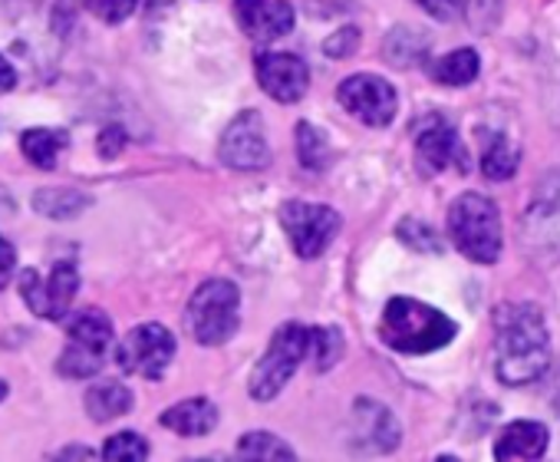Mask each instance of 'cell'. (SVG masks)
<instances>
[{"label": "cell", "instance_id": "cell-31", "mask_svg": "<svg viewBox=\"0 0 560 462\" xmlns=\"http://www.w3.org/2000/svg\"><path fill=\"white\" fill-rule=\"evenodd\" d=\"M83 8L100 18L103 24H122L126 18L136 14L139 8V0H83Z\"/></svg>", "mask_w": 560, "mask_h": 462}, {"label": "cell", "instance_id": "cell-8", "mask_svg": "<svg viewBox=\"0 0 560 462\" xmlns=\"http://www.w3.org/2000/svg\"><path fill=\"white\" fill-rule=\"evenodd\" d=\"M280 224H284L294 252L304 262H311V258H320L330 249V242L337 239L340 215L327 205H311V201L294 198V201L280 205Z\"/></svg>", "mask_w": 560, "mask_h": 462}, {"label": "cell", "instance_id": "cell-17", "mask_svg": "<svg viewBox=\"0 0 560 462\" xmlns=\"http://www.w3.org/2000/svg\"><path fill=\"white\" fill-rule=\"evenodd\" d=\"M353 419H357V436L363 446L380 449V452H393L402 439V429L393 416L389 406L376 403V400H357L353 406Z\"/></svg>", "mask_w": 560, "mask_h": 462}, {"label": "cell", "instance_id": "cell-2", "mask_svg": "<svg viewBox=\"0 0 560 462\" xmlns=\"http://www.w3.org/2000/svg\"><path fill=\"white\" fill-rule=\"evenodd\" d=\"M458 334V324L439 308L416 298H393L380 317V337L396 354L422 357L448 347Z\"/></svg>", "mask_w": 560, "mask_h": 462}, {"label": "cell", "instance_id": "cell-23", "mask_svg": "<svg viewBox=\"0 0 560 462\" xmlns=\"http://www.w3.org/2000/svg\"><path fill=\"white\" fill-rule=\"evenodd\" d=\"M481 73V60L471 47H462V50H452L445 54L442 60L432 63V80L442 83V86H468L475 83Z\"/></svg>", "mask_w": 560, "mask_h": 462}, {"label": "cell", "instance_id": "cell-27", "mask_svg": "<svg viewBox=\"0 0 560 462\" xmlns=\"http://www.w3.org/2000/svg\"><path fill=\"white\" fill-rule=\"evenodd\" d=\"M298 155H301V165L311 172H320L330 165V142L311 119L298 126Z\"/></svg>", "mask_w": 560, "mask_h": 462}, {"label": "cell", "instance_id": "cell-29", "mask_svg": "<svg viewBox=\"0 0 560 462\" xmlns=\"http://www.w3.org/2000/svg\"><path fill=\"white\" fill-rule=\"evenodd\" d=\"M396 235L406 249L419 252V255H442V239L435 235V228L419 221V218H402Z\"/></svg>", "mask_w": 560, "mask_h": 462}, {"label": "cell", "instance_id": "cell-37", "mask_svg": "<svg viewBox=\"0 0 560 462\" xmlns=\"http://www.w3.org/2000/svg\"><path fill=\"white\" fill-rule=\"evenodd\" d=\"M8 393H11V386H8L4 380H0V400H8Z\"/></svg>", "mask_w": 560, "mask_h": 462}, {"label": "cell", "instance_id": "cell-10", "mask_svg": "<svg viewBox=\"0 0 560 462\" xmlns=\"http://www.w3.org/2000/svg\"><path fill=\"white\" fill-rule=\"evenodd\" d=\"M77 291H80V272L70 262L54 265L47 278H40V272L34 268L21 275V298L44 321H63Z\"/></svg>", "mask_w": 560, "mask_h": 462}, {"label": "cell", "instance_id": "cell-24", "mask_svg": "<svg viewBox=\"0 0 560 462\" xmlns=\"http://www.w3.org/2000/svg\"><path fill=\"white\" fill-rule=\"evenodd\" d=\"M383 54L393 67H419L429 57V37L422 31H412V27H396L386 37Z\"/></svg>", "mask_w": 560, "mask_h": 462}, {"label": "cell", "instance_id": "cell-33", "mask_svg": "<svg viewBox=\"0 0 560 462\" xmlns=\"http://www.w3.org/2000/svg\"><path fill=\"white\" fill-rule=\"evenodd\" d=\"M122 146H126L122 126H106V129L100 132V155H103V159H116V155L122 152Z\"/></svg>", "mask_w": 560, "mask_h": 462}, {"label": "cell", "instance_id": "cell-25", "mask_svg": "<svg viewBox=\"0 0 560 462\" xmlns=\"http://www.w3.org/2000/svg\"><path fill=\"white\" fill-rule=\"evenodd\" d=\"M21 149L37 169H54L67 149V132L63 129H31L21 139Z\"/></svg>", "mask_w": 560, "mask_h": 462}, {"label": "cell", "instance_id": "cell-1", "mask_svg": "<svg viewBox=\"0 0 560 462\" xmlns=\"http://www.w3.org/2000/svg\"><path fill=\"white\" fill-rule=\"evenodd\" d=\"M550 367V334L537 304L494 311V373L504 386L537 383Z\"/></svg>", "mask_w": 560, "mask_h": 462}, {"label": "cell", "instance_id": "cell-6", "mask_svg": "<svg viewBox=\"0 0 560 462\" xmlns=\"http://www.w3.org/2000/svg\"><path fill=\"white\" fill-rule=\"evenodd\" d=\"M67 347L57 360V370L70 380L96 377L106 367L113 350V321L100 308H83L67 321Z\"/></svg>", "mask_w": 560, "mask_h": 462}, {"label": "cell", "instance_id": "cell-19", "mask_svg": "<svg viewBox=\"0 0 560 462\" xmlns=\"http://www.w3.org/2000/svg\"><path fill=\"white\" fill-rule=\"evenodd\" d=\"M159 423L178 436H208L214 426H218V406L205 396H195V400H182L175 406H168Z\"/></svg>", "mask_w": 560, "mask_h": 462}, {"label": "cell", "instance_id": "cell-4", "mask_svg": "<svg viewBox=\"0 0 560 462\" xmlns=\"http://www.w3.org/2000/svg\"><path fill=\"white\" fill-rule=\"evenodd\" d=\"M448 235L452 245L475 265H494L501 258L504 231L501 211L481 192H465L448 208Z\"/></svg>", "mask_w": 560, "mask_h": 462}, {"label": "cell", "instance_id": "cell-18", "mask_svg": "<svg viewBox=\"0 0 560 462\" xmlns=\"http://www.w3.org/2000/svg\"><path fill=\"white\" fill-rule=\"evenodd\" d=\"M547 426L534 423V419H517L511 423L498 442H494V459L498 462H527V459H540L547 452Z\"/></svg>", "mask_w": 560, "mask_h": 462}, {"label": "cell", "instance_id": "cell-22", "mask_svg": "<svg viewBox=\"0 0 560 462\" xmlns=\"http://www.w3.org/2000/svg\"><path fill=\"white\" fill-rule=\"evenodd\" d=\"M136 396L126 383L119 380H106V383H96L90 386L86 393V409L96 423H106V419H116V416H126L132 409Z\"/></svg>", "mask_w": 560, "mask_h": 462}, {"label": "cell", "instance_id": "cell-30", "mask_svg": "<svg viewBox=\"0 0 560 462\" xmlns=\"http://www.w3.org/2000/svg\"><path fill=\"white\" fill-rule=\"evenodd\" d=\"M103 459L109 462H142L149 459V442L139 432H116L103 446Z\"/></svg>", "mask_w": 560, "mask_h": 462}, {"label": "cell", "instance_id": "cell-14", "mask_svg": "<svg viewBox=\"0 0 560 462\" xmlns=\"http://www.w3.org/2000/svg\"><path fill=\"white\" fill-rule=\"evenodd\" d=\"M254 67L260 90L277 103H301L311 90V70L294 54H264Z\"/></svg>", "mask_w": 560, "mask_h": 462}, {"label": "cell", "instance_id": "cell-32", "mask_svg": "<svg viewBox=\"0 0 560 462\" xmlns=\"http://www.w3.org/2000/svg\"><path fill=\"white\" fill-rule=\"evenodd\" d=\"M357 50H360V31L357 27H343L334 37H327V44H324V54L334 57V60H347Z\"/></svg>", "mask_w": 560, "mask_h": 462}, {"label": "cell", "instance_id": "cell-16", "mask_svg": "<svg viewBox=\"0 0 560 462\" xmlns=\"http://www.w3.org/2000/svg\"><path fill=\"white\" fill-rule=\"evenodd\" d=\"M416 4L439 21H465L478 34L494 31L504 14V0H416Z\"/></svg>", "mask_w": 560, "mask_h": 462}, {"label": "cell", "instance_id": "cell-26", "mask_svg": "<svg viewBox=\"0 0 560 462\" xmlns=\"http://www.w3.org/2000/svg\"><path fill=\"white\" fill-rule=\"evenodd\" d=\"M237 455L250 459V462H267V459H280V462H291L298 459V452L273 432H247L237 439Z\"/></svg>", "mask_w": 560, "mask_h": 462}, {"label": "cell", "instance_id": "cell-36", "mask_svg": "<svg viewBox=\"0 0 560 462\" xmlns=\"http://www.w3.org/2000/svg\"><path fill=\"white\" fill-rule=\"evenodd\" d=\"M60 455H63V459H70V455H77V459H93L96 452L83 446V449H67V452H60Z\"/></svg>", "mask_w": 560, "mask_h": 462}, {"label": "cell", "instance_id": "cell-11", "mask_svg": "<svg viewBox=\"0 0 560 462\" xmlns=\"http://www.w3.org/2000/svg\"><path fill=\"white\" fill-rule=\"evenodd\" d=\"M337 100L350 116H357L363 126H376V129L389 126L399 113L396 86L373 73H357V77L343 80L337 90Z\"/></svg>", "mask_w": 560, "mask_h": 462}, {"label": "cell", "instance_id": "cell-28", "mask_svg": "<svg viewBox=\"0 0 560 462\" xmlns=\"http://www.w3.org/2000/svg\"><path fill=\"white\" fill-rule=\"evenodd\" d=\"M347 350V340L337 327H314L307 334V354L314 357V367L317 370H330L337 367V360L343 357Z\"/></svg>", "mask_w": 560, "mask_h": 462}, {"label": "cell", "instance_id": "cell-9", "mask_svg": "<svg viewBox=\"0 0 560 462\" xmlns=\"http://www.w3.org/2000/svg\"><path fill=\"white\" fill-rule=\"evenodd\" d=\"M116 360L126 373H136L142 380H159L175 360V337L162 324H139L122 337Z\"/></svg>", "mask_w": 560, "mask_h": 462}, {"label": "cell", "instance_id": "cell-12", "mask_svg": "<svg viewBox=\"0 0 560 462\" xmlns=\"http://www.w3.org/2000/svg\"><path fill=\"white\" fill-rule=\"evenodd\" d=\"M218 155L234 172H260L270 165V146L264 136V123L257 109H244L228 123L218 142Z\"/></svg>", "mask_w": 560, "mask_h": 462}, {"label": "cell", "instance_id": "cell-34", "mask_svg": "<svg viewBox=\"0 0 560 462\" xmlns=\"http://www.w3.org/2000/svg\"><path fill=\"white\" fill-rule=\"evenodd\" d=\"M14 268H18V252H14V245L4 235H0V291L11 285Z\"/></svg>", "mask_w": 560, "mask_h": 462}, {"label": "cell", "instance_id": "cell-15", "mask_svg": "<svg viewBox=\"0 0 560 462\" xmlns=\"http://www.w3.org/2000/svg\"><path fill=\"white\" fill-rule=\"evenodd\" d=\"M234 18L237 27L257 44L288 37L298 24V14L288 0H234Z\"/></svg>", "mask_w": 560, "mask_h": 462}, {"label": "cell", "instance_id": "cell-5", "mask_svg": "<svg viewBox=\"0 0 560 462\" xmlns=\"http://www.w3.org/2000/svg\"><path fill=\"white\" fill-rule=\"evenodd\" d=\"M185 324H188V334L201 347L228 344L241 327V291H237V285L224 281V278L205 281L188 301Z\"/></svg>", "mask_w": 560, "mask_h": 462}, {"label": "cell", "instance_id": "cell-35", "mask_svg": "<svg viewBox=\"0 0 560 462\" xmlns=\"http://www.w3.org/2000/svg\"><path fill=\"white\" fill-rule=\"evenodd\" d=\"M14 86H18V70H14L4 57H0V96L11 93Z\"/></svg>", "mask_w": 560, "mask_h": 462}, {"label": "cell", "instance_id": "cell-13", "mask_svg": "<svg viewBox=\"0 0 560 462\" xmlns=\"http://www.w3.org/2000/svg\"><path fill=\"white\" fill-rule=\"evenodd\" d=\"M416 162L425 175H439L445 169H455L465 175L468 172V149L448 119L429 116L416 129Z\"/></svg>", "mask_w": 560, "mask_h": 462}, {"label": "cell", "instance_id": "cell-7", "mask_svg": "<svg viewBox=\"0 0 560 462\" xmlns=\"http://www.w3.org/2000/svg\"><path fill=\"white\" fill-rule=\"evenodd\" d=\"M307 327L298 321L280 324L277 334L270 337V347L264 350V357L257 360V367L250 370L247 390L257 403L273 400L280 390L291 383V377L298 373V367L307 357Z\"/></svg>", "mask_w": 560, "mask_h": 462}, {"label": "cell", "instance_id": "cell-20", "mask_svg": "<svg viewBox=\"0 0 560 462\" xmlns=\"http://www.w3.org/2000/svg\"><path fill=\"white\" fill-rule=\"evenodd\" d=\"M478 136H481V172H485V178L508 182L521 165V149L504 132L481 129Z\"/></svg>", "mask_w": 560, "mask_h": 462}, {"label": "cell", "instance_id": "cell-3", "mask_svg": "<svg viewBox=\"0 0 560 462\" xmlns=\"http://www.w3.org/2000/svg\"><path fill=\"white\" fill-rule=\"evenodd\" d=\"M517 245L537 268L560 262V169H550L534 185L517 221Z\"/></svg>", "mask_w": 560, "mask_h": 462}, {"label": "cell", "instance_id": "cell-21", "mask_svg": "<svg viewBox=\"0 0 560 462\" xmlns=\"http://www.w3.org/2000/svg\"><path fill=\"white\" fill-rule=\"evenodd\" d=\"M34 208L50 221H67L90 208V195H83L70 185H47V188H37Z\"/></svg>", "mask_w": 560, "mask_h": 462}]
</instances>
